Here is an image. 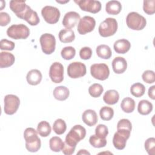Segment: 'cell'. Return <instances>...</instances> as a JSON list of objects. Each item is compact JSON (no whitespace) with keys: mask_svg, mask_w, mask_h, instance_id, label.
<instances>
[{"mask_svg":"<svg viewBox=\"0 0 155 155\" xmlns=\"http://www.w3.org/2000/svg\"><path fill=\"white\" fill-rule=\"evenodd\" d=\"M95 25L96 21L94 18L90 16H85L80 19L77 30L80 35H85L92 31Z\"/></svg>","mask_w":155,"mask_h":155,"instance_id":"7c38bea8","label":"cell"},{"mask_svg":"<svg viewBox=\"0 0 155 155\" xmlns=\"http://www.w3.org/2000/svg\"><path fill=\"white\" fill-rule=\"evenodd\" d=\"M145 149L150 155H154L155 153V138L150 137L147 139L144 143Z\"/></svg>","mask_w":155,"mask_h":155,"instance_id":"f35d334b","label":"cell"},{"mask_svg":"<svg viewBox=\"0 0 155 155\" xmlns=\"http://www.w3.org/2000/svg\"><path fill=\"white\" fill-rule=\"evenodd\" d=\"M148 96L153 100L155 99V85L150 87L148 91Z\"/></svg>","mask_w":155,"mask_h":155,"instance_id":"c3c4849f","label":"cell"},{"mask_svg":"<svg viewBox=\"0 0 155 155\" xmlns=\"http://www.w3.org/2000/svg\"><path fill=\"white\" fill-rule=\"evenodd\" d=\"M108 134V127L104 124H99L95 128V134L102 139H105Z\"/></svg>","mask_w":155,"mask_h":155,"instance_id":"ab89813d","label":"cell"},{"mask_svg":"<svg viewBox=\"0 0 155 155\" xmlns=\"http://www.w3.org/2000/svg\"><path fill=\"white\" fill-rule=\"evenodd\" d=\"M80 15L76 12H68L65 13L62 19V25L68 29L73 28L80 20Z\"/></svg>","mask_w":155,"mask_h":155,"instance_id":"9a60e30c","label":"cell"},{"mask_svg":"<svg viewBox=\"0 0 155 155\" xmlns=\"http://www.w3.org/2000/svg\"><path fill=\"white\" fill-rule=\"evenodd\" d=\"M76 54V50L71 46H68L63 48L61 51L62 58L65 60H70L73 59Z\"/></svg>","mask_w":155,"mask_h":155,"instance_id":"8d00e7d4","label":"cell"},{"mask_svg":"<svg viewBox=\"0 0 155 155\" xmlns=\"http://www.w3.org/2000/svg\"><path fill=\"white\" fill-rule=\"evenodd\" d=\"M80 8L85 12L92 13H97L101 10V3L99 1L94 0H74Z\"/></svg>","mask_w":155,"mask_h":155,"instance_id":"8fae6325","label":"cell"},{"mask_svg":"<svg viewBox=\"0 0 155 155\" xmlns=\"http://www.w3.org/2000/svg\"><path fill=\"white\" fill-rule=\"evenodd\" d=\"M75 148H76L70 147L67 144H66L65 142H64L63 146L62 148V151L65 155H71L74 153L75 151Z\"/></svg>","mask_w":155,"mask_h":155,"instance_id":"7dc6e473","label":"cell"},{"mask_svg":"<svg viewBox=\"0 0 155 155\" xmlns=\"http://www.w3.org/2000/svg\"><path fill=\"white\" fill-rule=\"evenodd\" d=\"M41 15L46 22L54 24L58 22L61 13L59 9L51 5H46L42 8Z\"/></svg>","mask_w":155,"mask_h":155,"instance_id":"8992f818","label":"cell"},{"mask_svg":"<svg viewBox=\"0 0 155 155\" xmlns=\"http://www.w3.org/2000/svg\"><path fill=\"white\" fill-rule=\"evenodd\" d=\"M96 52L99 58L104 59H108L112 56V51L110 47L105 44L98 45L96 48Z\"/></svg>","mask_w":155,"mask_h":155,"instance_id":"484cf974","label":"cell"},{"mask_svg":"<svg viewBox=\"0 0 155 155\" xmlns=\"http://www.w3.org/2000/svg\"><path fill=\"white\" fill-rule=\"evenodd\" d=\"M92 53L91 48L88 47H84L79 51L80 58L84 60L90 59L92 56Z\"/></svg>","mask_w":155,"mask_h":155,"instance_id":"7bdbcfd3","label":"cell"},{"mask_svg":"<svg viewBox=\"0 0 155 155\" xmlns=\"http://www.w3.org/2000/svg\"><path fill=\"white\" fill-rule=\"evenodd\" d=\"M153 110V104L148 100H141L137 106V111L142 115H148Z\"/></svg>","mask_w":155,"mask_h":155,"instance_id":"83f0119b","label":"cell"},{"mask_svg":"<svg viewBox=\"0 0 155 155\" xmlns=\"http://www.w3.org/2000/svg\"><path fill=\"white\" fill-rule=\"evenodd\" d=\"M122 10V5L118 1H110L105 5V10L109 15H116Z\"/></svg>","mask_w":155,"mask_h":155,"instance_id":"d4e9b609","label":"cell"},{"mask_svg":"<svg viewBox=\"0 0 155 155\" xmlns=\"http://www.w3.org/2000/svg\"><path fill=\"white\" fill-rule=\"evenodd\" d=\"M126 24L128 28L133 30H142L147 24L146 19L137 12L129 13L126 18Z\"/></svg>","mask_w":155,"mask_h":155,"instance_id":"7a4b0ae2","label":"cell"},{"mask_svg":"<svg viewBox=\"0 0 155 155\" xmlns=\"http://www.w3.org/2000/svg\"><path fill=\"white\" fill-rule=\"evenodd\" d=\"M42 78L41 72L37 69H33L27 73L26 79L27 82L31 85H36L39 84Z\"/></svg>","mask_w":155,"mask_h":155,"instance_id":"ffe728a7","label":"cell"},{"mask_svg":"<svg viewBox=\"0 0 155 155\" xmlns=\"http://www.w3.org/2000/svg\"><path fill=\"white\" fill-rule=\"evenodd\" d=\"M143 10L145 13L149 15H153L155 13V1L145 0L143 3Z\"/></svg>","mask_w":155,"mask_h":155,"instance_id":"74e56055","label":"cell"},{"mask_svg":"<svg viewBox=\"0 0 155 155\" xmlns=\"http://www.w3.org/2000/svg\"><path fill=\"white\" fill-rule=\"evenodd\" d=\"M77 154H88L90 155V153L87 151L86 150H80L79 152L77 153Z\"/></svg>","mask_w":155,"mask_h":155,"instance_id":"681fc988","label":"cell"},{"mask_svg":"<svg viewBox=\"0 0 155 155\" xmlns=\"http://www.w3.org/2000/svg\"><path fill=\"white\" fill-rule=\"evenodd\" d=\"M112 68L115 73L122 74L127 70V62L123 57H116L112 61Z\"/></svg>","mask_w":155,"mask_h":155,"instance_id":"2e32d148","label":"cell"},{"mask_svg":"<svg viewBox=\"0 0 155 155\" xmlns=\"http://www.w3.org/2000/svg\"><path fill=\"white\" fill-rule=\"evenodd\" d=\"M114 51L118 54H125L131 48V44L126 39H121L114 42L113 45Z\"/></svg>","mask_w":155,"mask_h":155,"instance_id":"ac0fdd59","label":"cell"},{"mask_svg":"<svg viewBox=\"0 0 155 155\" xmlns=\"http://www.w3.org/2000/svg\"><path fill=\"white\" fill-rule=\"evenodd\" d=\"M117 27L116 19L113 18H107L100 24L98 28L99 33L102 37H109L116 33Z\"/></svg>","mask_w":155,"mask_h":155,"instance_id":"3957f363","label":"cell"},{"mask_svg":"<svg viewBox=\"0 0 155 155\" xmlns=\"http://www.w3.org/2000/svg\"><path fill=\"white\" fill-rule=\"evenodd\" d=\"M86 136L85 128L81 125L73 126L66 135L65 143L68 145L76 148L77 143L84 139Z\"/></svg>","mask_w":155,"mask_h":155,"instance_id":"6da1fadb","label":"cell"},{"mask_svg":"<svg viewBox=\"0 0 155 155\" xmlns=\"http://www.w3.org/2000/svg\"><path fill=\"white\" fill-rule=\"evenodd\" d=\"M49 76L54 83H61L64 80V67L58 62H53L49 70Z\"/></svg>","mask_w":155,"mask_h":155,"instance_id":"4fadbf2b","label":"cell"},{"mask_svg":"<svg viewBox=\"0 0 155 155\" xmlns=\"http://www.w3.org/2000/svg\"><path fill=\"white\" fill-rule=\"evenodd\" d=\"M15 43L11 41L2 39L0 41V49L2 50L12 51L15 48Z\"/></svg>","mask_w":155,"mask_h":155,"instance_id":"b9f144b4","label":"cell"},{"mask_svg":"<svg viewBox=\"0 0 155 155\" xmlns=\"http://www.w3.org/2000/svg\"><path fill=\"white\" fill-rule=\"evenodd\" d=\"M10 8L15 13L17 17L22 19L24 13L28 8V5L26 4L25 1L12 0L9 3Z\"/></svg>","mask_w":155,"mask_h":155,"instance_id":"5bb4252c","label":"cell"},{"mask_svg":"<svg viewBox=\"0 0 155 155\" xmlns=\"http://www.w3.org/2000/svg\"><path fill=\"white\" fill-rule=\"evenodd\" d=\"M86 73V66L81 62H73L68 65L67 74L71 78H79L85 76Z\"/></svg>","mask_w":155,"mask_h":155,"instance_id":"30bf717a","label":"cell"},{"mask_svg":"<svg viewBox=\"0 0 155 155\" xmlns=\"http://www.w3.org/2000/svg\"><path fill=\"white\" fill-rule=\"evenodd\" d=\"M53 96L58 101H62L66 100L70 94L69 90L67 87L61 85L56 87L53 92Z\"/></svg>","mask_w":155,"mask_h":155,"instance_id":"7402d4cb","label":"cell"},{"mask_svg":"<svg viewBox=\"0 0 155 155\" xmlns=\"http://www.w3.org/2000/svg\"><path fill=\"white\" fill-rule=\"evenodd\" d=\"M119 99V94L115 90H109L107 91L103 96L104 102L108 105H114L116 104Z\"/></svg>","mask_w":155,"mask_h":155,"instance_id":"cb8c5ba5","label":"cell"},{"mask_svg":"<svg viewBox=\"0 0 155 155\" xmlns=\"http://www.w3.org/2000/svg\"><path fill=\"white\" fill-rule=\"evenodd\" d=\"M15 61V56L10 53L2 51L0 53V67L1 68L12 66Z\"/></svg>","mask_w":155,"mask_h":155,"instance_id":"44dd1931","label":"cell"},{"mask_svg":"<svg viewBox=\"0 0 155 155\" xmlns=\"http://www.w3.org/2000/svg\"><path fill=\"white\" fill-rule=\"evenodd\" d=\"M101 118L104 120H110L114 116V110L111 107L104 106L102 107L99 111Z\"/></svg>","mask_w":155,"mask_h":155,"instance_id":"836d02e7","label":"cell"},{"mask_svg":"<svg viewBox=\"0 0 155 155\" xmlns=\"http://www.w3.org/2000/svg\"><path fill=\"white\" fill-rule=\"evenodd\" d=\"M90 145L94 148H102L107 145L106 139H102L97 137L96 134L92 135L89 138Z\"/></svg>","mask_w":155,"mask_h":155,"instance_id":"e575fe53","label":"cell"},{"mask_svg":"<svg viewBox=\"0 0 155 155\" xmlns=\"http://www.w3.org/2000/svg\"><path fill=\"white\" fill-rule=\"evenodd\" d=\"M82 119L83 122L89 127L94 126L97 122V115L93 110H86L82 114Z\"/></svg>","mask_w":155,"mask_h":155,"instance_id":"e0dca14e","label":"cell"},{"mask_svg":"<svg viewBox=\"0 0 155 155\" xmlns=\"http://www.w3.org/2000/svg\"><path fill=\"white\" fill-rule=\"evenodd\" d=\"M59 39L61 42L70 43L73 42L75 39L74 32L71 29L65 28L61 30L58 35Z\"/></svg>","mask_w":155,"mask_h":155,"instance_id":"603a6c76","label":"cell"},{"mask_svg":"<svg viewBox=\"0 0 155 155\" xmlns=\"http://www.w3.org/2000/svg\"><path fill=\"white\" fill-rule=\"evenodd\" d=\"M38 133L42 137H47L51 131L50 124L45 120L40 122L37 126Z\"/></svg>","mask_w":155,"mask_h":155,"instance_id":"f546056e","label":"cell"},{"mask_svg":"<svg viewBox=\"0 0 155 155\" xmlns=\"http://www.w3.org/2000/svg\"><path fill=\"white\" fill-rule=\"evenodd\" d=\"M131 131L125 129H118L114 133L113 138L114 147L119 150L125 148L127 140L129 139Z\"/></svg>","mask_w":155,"mask_h":155,"instance_id":"ba28073f","label":"cell"},{"mask_svg":"<svg viewBox=\"0 0 155 155\" xmlns=\"http://www.w3.org/2000/svg\"><path fill=\"white\" fill-rule=\"evenodd\" d=\"M41 147V141L39 139L37 141L31 143H25V148L26 149L31 153L37 152Z\"/></svg>","mask_w":155,"mask_h":155,"instance_id":"f6af8a7d","label":"cell"},{"mask_svg":"<svg viewBox=\"0 0 155 155\" xmlns=\"http://www.w3.org/2000/svg\"><path fill=\"white\" fill-rule=\"evenodd\" d=\"M67 129L65 122L62 119H56L53 125V130L54 133L58 135L62 134L65 133Z\"/></svg>","mask_w":155,"mask_h":155,"instance_id":"d6a6232c","label":"cell"},{"mask_svg":"<svg viewBox=\"0 0 155 155\" xmlns=\"http://www.w3.org/2000/svg\"><path fill=\"white\" fill-rule=\"evenodd\" d=\"M24 137L25 140V143H31L40 139L38 136L37 130L31 127L27 128L25 130L24 132Z\"/></svg>","mask_w":155,"mask_h":155,"instance_id":"4316f807","label":"cell"},{"mask_svg":"<svg viewBox=\"0 0 155 155\" xmlns=\"http://www.w3.org/2000/svg\"><path fill=\"white\" fill-rule=\"evenodd\" d=\"M8 37L14 39H25L30 35V30L24 24H13L7 30Z\"/></svg>","mask_w":155,"mask_h":155,"instance_id":"277c9868","label":"cell"},{"mask_svg":"<svg viewBox=\"0 0 155 155\" xmlns=\"http://www.w3.org/2000/svg\"><path fill=\"white\" fill-rule=\"evenodd\" d=\"M130 92L133 96L136 97H140L145 94V87L142 84L137 82L131 86Z\"/></svg>","mask_w":155,"mask_h":155,"instance_id":"1f68e13d","label":"cell"},{"mask_svg":"<svg viewBox=\"0 0 155 155\" xmlns=\"http://www.w3.org/2000/svg\"><path fill=\"white\" fill-rule=\"evenodd\" d=\"M135 101L133 99L127 97L123 99L120 104V107L123 111L127 113H132L135 108Z\"/></svg>","mask_w":155,"mask_h":155,"instance_id":"f1b7e54d","label":"cell"},{"mask_svg":"<svg viewBox=\"0 0 155 155\" xmlns=\"http://www.w3.org/2000/svg\"><path fill=\"white\" fill-rule=\"evenodd\" d=\"M118 129H125V130L131 131L132 124L128 119H122L118 122L117 124V130Z\"/></svg>","mask_w":155,"mask_h":155,"instance_id":"ee69618b","label":"cell"},{"mask_svg":"<svg viewBox=\"0 0 155 155\" xmlns=\"http://www.w3.org/2000/svg\"><path fill=\"white\" fill-rule=\"evenodd\" d=\"M104 91L103 87L97 83H95L90 86L88 88V93L91 96L93 97H99Z\"/></svg>","mask_w":155,"mask_h":155,"instance_id":"d590c367","label":"cell"},{"mask_svg":"<svg viewBox=\"0 0 155 155\" xmlns=\"http://www.w3.org/2000/svg\"><path fill=\"white\" fill-rule=\"evenodd\" d=\"M42 51L46 54L53 53L56 48V39L54 36L50 33L42 35L39 39Z\"/></svg>","mask_w":155,"mask_h":155,"instance_id":"5b68a950","label":"cell"},{"mask_svg":"<svg viewBox=\"0 0 155 155\" xmlns=\"http://www.w3.org/2000/svg\"><path fill=\"white\" fill-rule=\"evenodd\" d=\"M142 78L145 82L147 84H153L155 81L154 72L152 70H146L143 73Z\"/></svg>","mask_w":155,"mask_h":155,"instance_id":"60d3db41","label":"cell"},{"mask_svg":"<svg viewBox=\"0 0 155 155\" xmlns=\"http://www.w3.org/2000/svg\"><path fill=\"white\" fill-rule=\"evenodd\" d=\"M63 143L62 139L58 136H53L49 140L50 148L54 152H59L62 150Z\"/></svg>","mask_w":155,"mask_h":155,"instance_id":"4dcf8cb0","label":"cell"},{"mask_svg":"<svg viewBox=\"0 0 155 155\" xmlns=\"http://www.w3.org/2000/svg\"><path fill=\"white\" fill-rule=\"evenodd\" d=\"M4 113L8 115L15 114L20 105L19 98L14 94H7L4 99Z\"/></svg>","mask_w":155,"mask_h":155,"instance_id":"9c48e42d","label":"cell"},{"mask_svg":"<svg viewBox=\"0 0 155 155\" xmlns=\"http://www.w3.org/2000/svg\"><path fill=\"white\" fill-rule=\"evenodd\" d=\"M91 75L96 79L104 81L110 75L108 66L104 63L94 64L90 67Z\"/></svg>","mask_w":155,"mask_h":155,"instance_id":"52a82bcc","label":"cell"},{"mask_svg":"<svg viewBox=\"0 0 155 155\" xmlns=\"http://www.w3.org/2000/svg\"><path fill=\"white\" fill-rule=\"evenodd\" d=\"M58 3H61V4H65V3H67L68 2H69V1H56Z\"/></svg>","mask_w":155,"mask_h":155,"instance_id":"f907efd6","label":"cell"},{"mask_svg":"<svg viewBox=\"0 0 155 155\" xmlns=\"http://www.w3.org/2000/svg\"><path fill=\"white\" fill-rule=\"evenodd\" d=\"M22 19L25 20L26 22H27V23L32 26L37 25L40 22L38 13L35 11L33 10L30 7H28Z\"/></svg>","mask_w":155,"mask_h":155,"instance_id":"d6986e66","label":"cell"},{"mask_svg":"<svg viewBox=\"0 0 155 155\" xmlns=\"http://www.w3.org/2000/svg\"><path fill=\"white\" fill-rule=\"evenodd\" d=\"M11 21L10 15L5 12L0 13V25L1 26H6L8 25Z\"/></svg>","mask_w":155,"mask_h":155,"instance_id":"bcb514c9","label":"cell"}]
</instances>
